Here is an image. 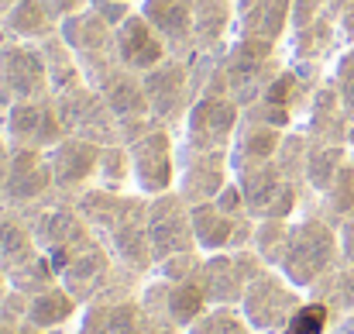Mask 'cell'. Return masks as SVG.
Instances as JSON below:
<instances>
[{
  "label": "cell",
  "instance_id": "obj_29",
  "mask_svg": "<svg viewBox=\"0 0 354 334\" xmlns=\"http://www.w3.org/2000/svg\"><path fill=\"white\" fill-rule=\"evenodd\" d=\"M80 310H83V304L62 283H55V286L24 300V321H31L35 328L48 334H69L73 324L80 321Z\"/></svg>",
  "mask_w": 354,
  "mask_h": 334
},
{
  "label": "cell",
  "instance_id": "obj_46",
  "mask_svg": "<svg viewBox=\"0 0 354 334\" xmlns=\"http://www.w3.org/2000/svg\"><path fill=\"white\" fill-rule=\"evenodd\" d=\"M221 211H227V214H234V218H251L248 214V200H244V193H241V186H237V179H231L221 193H217V200H214Z\"/></svg>",
  "mask_w": 354,
  "mask_h": 334
},
{
  "label": "cell",
  "instance_id": "obj_7",
  "mask_svg": "<svg viewBox=\"0 0 354 334\" xmlns=\"http://www.w3.org/2000/svg\"><path fill=\"white\" fill-rule=\"evenodd\" d=\"M310 293H303L299 286H292L275 265H268L265 272H258L241 300V310L248 317V324L254 334H282L286 321L292 317V310L306 300Z\"/></svg>",
  "mask_w": 354,
  "mask_h": 334
},
{
  "label": "cell",
  "instance_id": "obj_3",
  "mask_svg": "<svg viewBox=\"0 0 354 334\" xmlns=\"http://www.w3.org/2000/svg\"><path fill=\"white\" fill-rule=\"evenodd\" d=\"M28 221H31V231L38 238V248L52 258V265L62 272L83 248H90L97 241L90 221L83 218V211L76 207V197H62L55 193L52 200L24 211Z\"/></svg>",
  "mask_w": 354,
  "mask_h": 334
},
{
  "label": "cell",
  "instance_id": "obj_54",
  "mask_svg": "<svg viewBox=\"0 0 354 334\" xmlns=\"http://www.w3.org/2000/svg\"><path fill=\"white\" fill-rule=\"evenodd\" d=\"M7 111H10V97H7V90L0 87V124H3V117H7Z\"/></svg>",
  "mask_w": 354,
  "mask_h": 334
},
{
  "label": "cell",
  "instance_id": "obj_38",
  "mask_svg": "<svg viewBox=\"0 0 354 334\" xmlns=\"http://www.w3.org/2000/svg\"><path fill=\"white\" fill-rule=\"evenodd\" d=\"M7 279H10V290L21 293V297H35V293H41V290L62 283V279H59V269L52 265V258H48L45 252L35 255L31 262H24L21 269L7 272Z\"/></svg>",
  "mask_w": 354,
  "mask_h": 334
},
{
  "label": "cell",
  "instance_id": "obj_48",
  "mask_svg": "<svg viewBox=\"0 0 354 334\" xmlns=\"http://www.w3.org/2000/svg\"><path fill=\"white\" fill-rule=\"evenodd\" d=\"M0 334H48V331L35 328L31 321H24V317H17V314H3V310H0Z\"/></svg>",
  "mask_w": 354,
  "mask_h": 334
},
{
  "label": "cell",
  "instance_id": "obj_52",
  "mask_svg": "<svg viewBox=\"0 0 354 334\" xmlns=\"http://www.w3.org/2000/svg\"><path fill=\"white\" fill-rule=\"evenodd\" d=\"M337 28H341V38H344V45H354V7H348V10L337 17Z\"/></svg>",
  "mask_w": 354,
  "mask_h": 334
},
{
  "label": "cell",
  "instance_id": "obj_58",
  "mask_svg": "<svg viewBox=\"0 0 354 334\" xmlns=\"http://www.w3.org/2000/svg\"><path fill=\"white\" fill-rule=\"evenodd\" d=\"M351 159H354V148H351Z\"/></svg>",
  "mask_w": 354,
  "mask_h": 334
},
{
  "label": "cell",
  "instance_id": "obj_6",
  "mask_svg": "<svg viewBox=\"0 0 354 334\" xmlns=\"http://www.w3.org/2000/svg\"><path fill=\"white\" fill-rule=\"evenodd\" d=\"M127 148H131L138 193L158 197V193L176 190V176H179V131L176 128L155 124L134 141H127Z\"/></svg>",
  "mask_w": 354,
  "mask_h": 334
},
{
  "label": "cell",
  "instance_id": "obj_36",
  "mask_svg": "<svg viewBox=\"0 0 354 334\" xmlns=\"http://www.w3.org/2000/svg\"><path fill=\"white\" fill-rule=\"evenodd\" d=\"M313 211L324 214L330 224H337L341 218H348L354 211V159H348V162L341 166V173L334 176V183L327 186V193L317 200Z\"/></svg>",
  "mask_w": 354,
  "mask_h": 334
},
{
  "label": "cell",
  "instance_id": "obj_51",
  "mask_svg": "<svg viewBox=\"0 0 354 334\" xmlns=\"http://www.w3.org/2000/svg\"><path fill=\"white\" fill-rule=\"evenodd\" d=\"M141 334H189V331L179 328V324H172V321H162V317H148V314H145Z\"/></svg>",
  "mask_w": 354,
  "mask_h": 334
},
{
  "label": "cell",
  "instance_id": "obj_11",
  "mask_svg": "<svg viewBox=\"0 0 354 334\" xmlns=\"http://www.w3.org/2000/svg\"><path fill=\"white\" fill-rule=\"evenodd\" d=\"M0 87L7 90L10 104L52 97V83H48V66H45L41 45L17 42V38H7L0 31Z\"/></svg>",
  "mask_w": 354,
  "mask_h": 334
},
{
  "label": "cell",
  "instance_id": "obj_16",
  "mask_svg": "<svg viewBox=\"0 0 354 334\" xmlns=\"http://www.w3.org/2000/svg\"><path fill=\"white\" fill-rule=\"evenodd\" d=\"M138 300H141V310H145L148 317L172 321V324H179V328H186V331H189L193 321H200V314L210 307L196 279L176 283V279H162V276H155V272L141 283Z\"/></svg>",
  "mask_w": 354,
  "mask_h": 334
},
{
  "label": "cell",
  "instance_id": "obj_1",
  "mask_svg": "<svg viewBox=\"0 0 354 334\" xmlns=\"http://www.w3.org/2000/svg\"><path fill=\"white\" fill-rule=\"evenodd\" d=\"M341 265V241H337V224H330L317 211H303L289 224V238L279 258V272L299 286L303 293L317 290L334 269Z\"/></svg>",
  "mask_w": 354,
  "mask_h": 334
},
{
  "label": "cell",
  "instance_id": "obj_2",
  "mask_svg": "<svg viewBox=\"0 0 354 334\" xmlns=\"http://www.w3.org/2000/svg\"><path fill=\"white\" fill-rule=\"evenodd\" d=\"M330 69H320V66H296V62H286L272 83L261 90V97L244 107L248 121H261V124H272V128H296L303 124V117L310 111V100L317 94V87L324 83Z\"/></svg>",
  "mask_w": 354,
  "mask_h": 334
},
{
  "label": "cell",
  "instance_id": "obj_20",
  "mask_svg": "<svg viewBox=\"0 0 354 334\" xmlns=\"http://www.w3.org/2000/svg\"><path fill=\"white\" fill-rule=\"evenodd\" d=\"M100 152H104V145L86 141V138H73V134H66L55 148H48V162H52V176H55V193L80 197L83 190L97 186Z\"/></svg>",
  "mask_w": 354,
  "mask_h": 334
},
{
  "label": "cell",
  "instance_id": "obj_17",
  "mask_svg": "<svg viewBox=\"0 0 354 334\" xmlns=\"http://www.w3.org/2000/svg\"><path fill=\"white\" fill-rule=\"evenodd\" d=\"M55 197V176L48 152L41 148H14L7 183H3V204L14 211H31Z\"/></svg>",
  "mask_w": 354,
  "mask_h": 334
},
{
  "label": "cell",
  "instance_id": "obj_56",
  "mask_svg": "<svg viewBox=\"0 0 354 334\" xmlns=\"http://www.w3.org/2000/svg\"><path fill=\"white\" fill-rule=\"evenodd\" d=\"M351 148H354V124H351Z\"/></svg>",
  "mask_w": 354,
  "mask_h": 334
},
{
  "label": "cell",
  "instance_id": "obj_59",
  "mask_svg": "<svg viewBox=\"0 0 354 334\" xmlns=\"http://www.w3.org/2000/svg\"><path fill=\"white\" fill-rule=\"evenodd\" d=\"M0 211H3V204H0Z\"/></svg>",
  "mask_w": 354,
  "mask_h": 334
},
{
  "label": "cell",
  "instance_id": "obj_42",
  "mask_svg": "<svg viewBox=\"0 0 354 334\" xmlns=\"http://www.w3.org/2000/svg\"><path fill=\"white\" fill-rule=\"evenodd\" d=\"M289 224L292 221H282V218H254L251 248H254L268 265H279L282 248H286V238H289Z\"/></svg>",
  "mask_w": 354,
  "mask_h": 334
},
{
  "label": "cell",
  "instance_id": "obj_40",
  "mask_svg": "<svg viewBox=\"0 0 354 334\" xmlns=\"http://www.w3.org/2000/svg\"><path fill=\"white\" fill-rule=\"evenodd\" d=\"M306 152H310V134L303 131V124L289 128V131L282 134L279 152H275V166L282 169V176L292 179V183H299V186H303V173H306ZM303 190H306V186H303Z\"/></svg>",
  "mask_w": 354,
  "mask_h": 334
},
{
  "label": "cell",
  "instance_id": "obj_4",
  "mask_svg": "<svg viewBox=\"0 0 354 334\" xmlns=\"http://www.w3.org/2000/svg\"><path fill=\"white\" fill-rule=\"evenodd\" d=\"M234 179L248 200V214L251 218H282L292 221L303 211H310V197L299 183L286 179L282 169L275 162H261V166H241L234 169Z\"/></svg>",
  "mask_w": 354,
  "mask_h": 334
},
{
  "label": "cell",
  "instance_id": "obj_18",
  "mask_svg": "<svg viewBox=\"0 0 354 334\" xmlns=\"http://www.w3.org/2000/svg\"><path fill=\"white\" fill-rule=\"evenodd\" d=\"M234 179L231 169V152H196L189 145L179 141V176H176V190L189 200V204H210L217 200V193Z\"/></svg>",
  "mask_w": 354,
  "mask_h": 334
},
{
  "label": "cell",
  "instance_id": "obj_28",
  "mask_svg": "<svg viewBox=\"0 0 354 334\" xmlns=\"http://www.w3.org/2000/svg\"><path fill=\"white\" fill-rule=\"evenodd\" d=\"M237 35L265 38V42H289L292 31V0H234Z\"/></svg>",
  "mask_w": 354,
  "mask_h": 334
},
{
  "label": "cell",
  "instance_id": "obj_44",
  "mask_svg": "<svg viewBox=\"0 0 354 334\" xmlns=\"http://www.w3.org/2000/svg\"><path fill=\"white\" fill-rule=\"evenodd\" d=\"M200 265H203V252L196 248V252H179V255H169V258L155 262L151 272L162 276V279L183 283V279H196V276H200Z\"/></svg>",
  "mask_w": 354,
  "mask_h": 334
},
{
  "label": "cell",
  "instance_id": "obj_10",
  "mask_svg": "<svg viewBox=\"0 0 354 334\" xmlns=\"http://www.w3.org/2000/svg\"><path fill=\"white\" fill-rule=\"evenodd\" d=\"M100 241L114 252V258L124 269H131L138 276H151L155 252H151V238H148V197L138 190H127L118 221Z\"/></svg>",
  "mask_w": 354,
  "mask_h": 334
},
{
  "label": "cell",
  "instance_id": "obj_26",
  "mask_svg": "<svg viewBox=\"0 0 354 334\" xmlns=\"http://www.w3.org/2000/svg\"><path fill=\"white\" fill-rule=\"evenodd\" d=\"M138 10L169 42L172 55H193L196 0H138Z\"/></svg>",
  "mask_w": 354,
  "mask_h": 334
},
{
  "label": "cell",
  "instance_id": "obj_30",
  "mask_svg": "<svg viewBox=\"0 0 354 334\" xmlns=\"http://www.w3.org/2000/svg\"><path fill=\"white\" fill-rule=\"evenodd\" d=\"M237 35V7L234 0H196V38L193 52L221 55Z\"/></svg>",
  "mask_w": 354,
  "mask_h": 334
},
{
  "label": "cell",
  "instance_id": "obj_57",
  "mask_svg": "<svg viewBox=\"0 0 354 334\" xmlns=\"http://www.w3.org/2000/svg\"><path fill=\"white\" fill-rule=\"evenodd\" d=\"M120 3H138V0H120Z\"/></svg>",
  "mask_w": 354,
  "mask_h": 334
},
{
  "label": "cell",
  "instance_id": "obj_43",
  "mask_svg": "<svg viewBox=\"0 0 354 334\" xmlns=\"http://www.w3.org/2000/svg\"><path fill=\"white\" fill-rule=\"evenodd\" d=\"M189 334H254L241 307H207L200 321H193Z\"/></svg>",
  "mask_w": 354,
  "mask_h": 334
},
{
  "label": "cell",
  "instance_id": "obj_53",
  "mask_svg": "<svg viewBox=\"0 0 354 334\" xmlns=\"http://www.w3.org/2000/svg\"><path fill=\"white\" fill-rule=\"evenodd\" d=\"M7 297H10V279H7V269L0 265V307L7 304Z\"/></svg>",
  "mask_w": 354,
  "mask_h": 334
},
{
  "label": "cell",
  "instance_id": "obj_27",
  "mask_svg": "<svg viewBox=\"0 0 354 334\" xmlns=\"http://www.w3.org/2000/svg\"><path fill=\"white\" fill-rule=\"evenodd\" d=\"M303 131L317 141H334V145H351V117L344 111V100L337 94V83L330 80V73L324 76V83L317 87L310 111L303 117Z\"/></svg>",
  "mask_w": 354,
  "mask_h": 334
},
{
  "label": "cell",
  "instance_id": "obj_13",
  "mask_svg": "<svg viewBox=\"0 0 354 334\" xmlns=\"http://www.w3.org/2000/svg\"><path fill=\"white\" fill-rule=\"evenodd\" d=\"M59 35L69 42V49L80 55L83 69H86V80L97 83L118 59H114V35L118 28L97 10V7H86L73 17L62 21Z\"/></svg>",
  "mask_w": 354,
  "mask_h": 334
},
{
  "label": "cell",
  "instance_id": "obj_37",
  "mask_svg": "<svg viewBox=\"0 0 354 334\" xmlns=\"http://www.w3.org/2000/svg\"><path fill=\"white\" fill-rule=\"evenodd\" d=\"M97 186L107 190H134V166H131V148L127 141L104 145L100 152V173H97Z\"/></svg>",
  "mask_w": 354,
  "mask_h": 334
},
{
  "label": "cell",
  "instance_id": "obj_21",
  "mask_svg": "<svg viewBox=\"0 0 354 334\" xmlns=\"http://www.w3.org/2000/svg\"><path fill=\"white\" fill-rule=\"evenodd\" d=\"M169 55H172L169 42L148 24V17L138 7L118 24V35H114V59H118V66L145 76L148 69L162 66Z\"/></svg>",
  "mask_w": 354,
  "mask_h": 334
},
{
  "label": "cell",
  "instance_id": "obj_12",
  "mask_svg": "<svg viewBox=\"0 0 354 334\" xmlns=\"http://www.w3.org/2000/svg\"><path fill=\"white\" fill-rule=\"evenodd\" d=\"M148 238H151L155 262L179 255V252H196L193 204L179 190L148 197Z\"/></svg>",
  "mask_w": 354,
  "mask_h": 334
},
{
  "label": "cell",
  "instance_id": "obj_8",
  "mask_svg": "<svg viewBox=\"0 0 354 334\" xmlns=\"http://www.w3.org/2000/svg\"><path fill=\"white\" fill-rule=\"evenodd\" d=\"M241 121H244V107L234 104L231 97L200 94L179 128V141L196 152H231Z\"/></svg>",
  "mask_w": 354,
  "mask_h": 334
},
{
  "label": "cell",
  "instance_id": "obj_19",
  "mask_svg": "<svg viewBox=\"0 0 354 334\" xmlns=\"http://www.w3.org/2000/svg\"><path fill=\"white\" fill-rule=\"evenodd\" d=\"M10 138L14 148H55L62 138H66V128H62V117L55 107V97H45V100H17L10 104V111L0 124Z\"/></svg>",
  "mask_w": 354,
  "mask_h": 334
},
{
  "label": "cell",
  "instance_id": "obj_55",
  "mask_svg": "<svg viewBox=\"0 0 354 334\" xmlns=\"http://www.w3.org/2000/svg\"><path fill=\"white\" fill-rule=\"evenodd\" d=\"M14 3H17V0H0V14H3L7 7H14Z\"/></svg>",
  "mask_w": 354,
  "mask_h": 334
},
{
  "label": "cell",
  "instance_id": "obj_41",
  "mask_svg": "<svg viewBox=\"0 0 354 334\" xmlns=\"http://www.w3.org/2000/svg\"><path fill=\"white\" fill-rule=\"evenodd\" d=\"M310 297H320L324 304L334 307V314H354V265H337L317 290H310Z\"/></svg>",
  "mask_w": 354,
  "mask_h": 334
},
{
  "label": "cell",
  "instance_id": "obj_45",
  "mask_svg": "<svg viewBox=\"0 0 354 334\" xmlns=\"http://www.w3.org/2000/svg\"><path fill=\"white\" fill-rule=\"evenodd\" d=\"M330 80L337 83V94L344 100V111H348V117H351V124H354V45L341 49V55L330 66Z\"/></svg>",
  "mask_w": 354,
  "mask_h": 334
},
{
  "label": "cell",
  "instance_id": "obj_24",
  "mask_svg": "<svg viewBox=\"0 0 354 334\" xmlns=\"http://www.w3.org/2000/svg\"><path fill=\"white\" fill-rule=\"evenodd\" d=\"M114 272H118V258H114V252L97 238L90 248H83V252L59 272V279H62V286H66L80 304H90V300H97V297L111 286Z\"/></svg>",
  "mask_w": 354,
  "mask_h": 334
},
{
  "label": "cell",
  "instance_id": "obj_9",
  "mask_svg": "<svg viewBox=\"0 0 354 334\" xmlns=\"http://www.w3.org/2000/svg\"><path fill=\"white\" fill-rule=\"evenodd\" d=\"M265 269H268V262L254 248L214 252V255H203L196 283H200V290H203L210 307H241L248 283L258 272H265Z\"/></svg>",
  "mask_w": 354,
  "mask_h": 334
},
{
  "label": "cell",
  "instance_id": "obj_47",
  "mask_svg": "<svg viewBox=\"0 0 354 334\" xmlns=\"http://www.w3.org/2000/svg\"><path fill=\"white\" fill-rule=\"evenodd\" d=\"M337 241H341V265H354V211L337 221Z\"/></svg>",
  "mask_w": 354,
  "mask_h": 334
},
{
  "label": "cell",
  "instance_id": "obj_32",
  "mask_svg": "<svg viewBox=\"0 0 354 334\" xmlns=\"http://www.w3.org/2000/svg\"><path fill=\"white\" fill-rule=\"evenodd\" d=\"M351 159V145H334V141H317L310 138V152H306V173H303V186L310 197V211L317 207V200L327 193V186L334 183V176L341 173V166Z\"/></svg>",
  "mask_w": 354,
  "mask_h": 334
},
{
  "label": "cell",
  "instance_id": "obj_35",
  "mask_svg": "<svg viewBox=\"0 0 354 334\" xmlns=\"http://www.w3.org/2000/svg\"><path fill=\"white\" fill-rule=\"evenodd\" d=\"M41 55H45V66H48V83H52V97H62V94H73L80 87H86V69L80 62V55L69 49V42L62 35H52L48 42H41Z\"/></svg>",
  "mask_w": 354,
  "mask_h": 334
},
{
  "label": "cell",
  "instance_id": "obj_50",
  "mask_svg": "<svg viewBox=\"0 0 354 334\" xmlns=\"http://www.w3.org/2000/svg\"><path fill=\"white\" fill-rule=\"evenodd\" d=\"M10 155H14V145H10L7 131L0 128V204H3V183H7V169H10Z\"/></svg>",
  "mask_w": 354,
  "mask_h": 334
},
{
  "label": "cell",
  "instance_id": "obj_14",
  "mask_svg": "<svg viewBox=\"0 0 354 334\" xmlns=\"http://www.w3.org/2000/svg\"><path fill=\"white\" fill-rule=\"evenodd\" d=\"M55 107H59L66 134L86 138V141H97V145H114V141H120L118 117H114L111 104L104 100V94L93 83H86V87H80L73 94L55 97Z\"/></svg>",
  "mask_w": 354,
  "mask_h": 334
},
{
  "label": "cell",
  "instance_id": "obj_31",
  "mask_svg": "<svg viewBox=\"0 0 354 334\" xmlns=\"http://www.w3.org/2000/svg\"><path fill=\"white\" fill-rule=\"evenodd\" d=\"M62 21L52 14V7L45 0H17L14 7H7L0 14V31L7 38H17V42H48L52 35H59Z\"/></svg>",
  "mask_w": 354,
  "mask_h": 334
},
{
  "label": "cell",
  "instance_id": "obj_15",
  "mask_svg": "<svg viewBox=\"0 0 354 334\" xmlns=\"http://www.w3.org/2000/svg\"><path fill=\"white\" fill-rule=\"evenodd\" d=\"M104 100L111 104V111L120 124V141H134L138 134H145L148 128H155V117L148 107V97H145V83H141V73H131L124 66H111L97 83H93Z\"/></svg>",
  "mask_w": 354,
  "mask_h": 334
},
{
  "label": "cell",
  "instance_id": "obj_49",
  "mask_svg": "<svg viewBox=\"0 0 354 334\" xmlns=\"http://www.w3.org/2000/svg\"><path fill=\"white\" fill-rule=\"evenodd\" d=\"M45 3L52 7V14H55L59 21H66V17H73V14L93 7V0H45Z\"/></svg>",
  "mask_w": 354,
  "mask_h": 334
},
{
  "label": "cell",
  "instance_id": "obj_39",
  "mask_svg": "<svg viewBox=\"0 0 354 334\" xmlns=\"http://www.w3.org/2000/svg\"><path fill=\"white\" fill-rule=\"evenodd\" d=\"M334 321H337V314H334L330 304H324L320 297H306L292 310V317L286 321L282 334H330Z\"/></svg>",
  "mask_w": 354,
  "mask_h": 334
},
{
  "label": "cell",
  "instance_id": "obj_23",
  "mask_svg": "<svg viewBox=\"0 0 354 334\" xmlns=\"http://www.w3.org/2000/svg\"><path fill=\"white\" fill-rule=\"evenodd\" d=\"M341 49H344V38H341L337 17L320 14V17H313L310 24L289 31L286 59L296 62V66H320V69H330L334 59L341 55Z\"/></svg>",
  "mask_w": 354,
  "mask_h": 334
},
{
  "label": "cell",
  "instance_id": "obj_34",
  "mask_svg": "<svg viewBox=\"0 0 354 334\" xmlns=\"http://www.w3.org/2000/svg\"><path fill=\"white\" fill-rule=\"evenodd\" d=\"M282 128H272V124H261V121H241L234 138V148H231V169L241 166H261V162H275V152L282 145Z\"/></svg>",
  "mask_w": 354,
  "mask_h": 334
},
{
  "label": "cell",
  "instance_id": "obj_22",
  "mask_svg": "<svg viewBox=\"0 0 354 334\" xmlns=\"http://www.w3.org/2000/svg\"><path fill=\"white\" fill-rule=\"evenodd\" d=\"M193 234H196V248L203 255L251 248L254 218H234V214L221 211L214 200L210 204H193Z\"/></svg>",
  "mask_w": 354,
  "mask_h": 334
},
{
  "label": "cell",
  "instance_id": "obj_33",
  "mask_svg": "<svg viewBox=\"0 0 354 334\" xmlns=\"http://www.w3.org/2000/svg\"><path fill=\"white\" fill-rule=\"evenodd\" d=\"M35 255H41V248H38V238L31 231L28 214L14 211V207H3L0 211V265L7 272H14L24 262H31Z\"/></svg>",
  "mask_w": 354,
  "mask_h": 334
},
{
  "label": "cell",
  "instance_id": "obj_5",
  "mask_svg": "<svg viewBox=\"0 0 354 334\" xmlns=\"http://www.w3.org/2000/svg\"><path fill=\"white\" fill-rule=\"evenodd\" d=\"M145 83V97H148V107L155 124H165V128H183L189 107L196 104L200 90H196V76H193V62L189 55H169L162 66L148 69L141 76Z\"/></svg>",
  "mask_w": 354,
  "mask_h": 334
},
{
  "label": "cell",
  "instance_id": "obj_25",
  "mask_svg": "<svg viewBox=\"0 0 354 334\" xmlns=\"http://www.w3.org/2000/svg\"><path fill=\"white\" fill-rule=\"evenodd\" d=\"M145 310L138 297H97L83 304L69 334H141Z\"/></svg>",
  "mask_w": 354,
  "mask_h": 334
}]
</instances>
